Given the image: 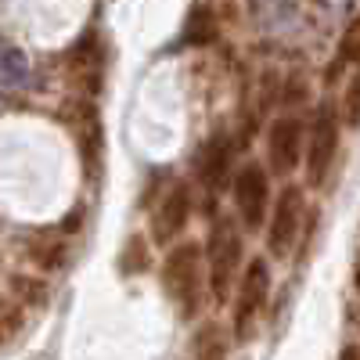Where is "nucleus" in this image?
<instances>
[{
    "label": "nucleus",
    "mask_w": 360,
    "mask_h": 360,
    "mask_svg": "<svg viewBox=\"0 0 360 360\" xmlns=\"http://www.w3.org/2000/svg\"><path fill=\"white\" fill-rule=\"evenodd\" d=\"M25 256L33 259L44 274H54V270H62L65 259H69V242L62 234L54 231H40V234H29L25 242Z\"/></svg>",
    "instance_id": "9d476101"
},
{
    "label": "nucleus",
    "mask_w": 360,
    "mask_h": 360,
    "mask_svg": "<svg viewBox=\"0 0 360 360\" xmlns=\"http://www.w3.org/2000/svg\"><path fill=\"white\" fill-rule=\"evenodd\" d=\"M191 353L195 356H209V360H220V356H227L231 353V339H227V328H220V324H202L198 332H195V339H191Z\"/></svg>",
    "instance_id": "9b49d317"
},
{
    "label": "nucleus",
    "mask_w": 360,
    "mask_h": 360,
    "mask_svg": "<svg viewBox=\"0 0 360 360\" xmlns=\"http://www.w3.org/2000/svg\"><path fill=\"white\" fill-rule=\"evenodd\" d=\"M213 40H217V18H213V11H209V8H195L188 15V25H184V44L205 47Z\"/></svg>",
    "instance_id": "f8f14e48"
},
{
    "label": "nucleus",
    "mask_w": 360,
    "mask_h": 360,
    "mask_svg": "<svg viewBox=\"0 0 360 360\" xmlns=\"http://www.w3.org/2000/svg\"><path fill=\"white\" fill-rule=\"evenodd\" d=\"M307 217V198L299 184H285V191L270 205V220H266V249L270 256H288L299 231H303Z\"/></svg>",
    "instance_id": "0eeeda50"
},
{
    "label": "nucleus",
    "mask_w": 360,
    "mask_h": 360,
    "mask_svg": "<svg viewBox=\"0 0 360 360\" xmlns=\"http://www.w3.org/2000/svg\"><path fill=\"white\" fill-rule=\"evenodd\" d=\"M191 188L184 184V180H176V184L166 188V195L159 198L155 213H152V234L159 245H173V238H180V231L188 227L191 220Z\"/></svg>",
    "instance_id": "6e6552de"
},
{
    "label": "nucleus",
    "mask_w": 360,
    "mask_h": 360,
    "mask_svg": "<svg viewBox=\"0 0 360 360\" xmlns=\"http://www.w3.org/2000/svg\"><path fill=\"white\" fill-rule=\"evenodd\" d=\"M227 169H231V141L224 134H217L198 152V180L209 191H220L227 184Z\"/></svg>",
    "instance_id": "1a4fd4ad"
},
{
    "label": "nucleus",
    "mask_w": 360,
    "mask_h": 360,
    "mask_svg": "<svg viewBox=\"0 0 360 360\" xmlns=\"http://www.w3.org/2000/svg\"><path fill=\"white\" fill-rule=\"evenodd\" d=\"M11 299H18L22 307H40L44 299H47V285L44 281H37V278H11Z\"/></svg>",
    "instance_id": "4468645a"
},
{
    "label": "nucleus",
    "mask_w": 360,
    "mask_h": 360,
    "mask_svg": "<svg viewBox=\"0 0 360 360\" xmlns=\"http://www.w3.org/2000/svg\"><path fill=\"white\" fill-rule=\"evenodd\" d=\"M202 285H209L205 245H198V242L169 245V252L162 259V288L184 321H191L202 307Z\"/></svg>",
    "instance_id": "f257e3e1"
},
{
    "label": "nucleus",
    "mask_w": 360,
    "mask_h": 360,
    "mask_svg": "<svg viewBox=\"0 0 360 360\" xmlns=\"http://www.w3.org/2000/svg\"><path fill=\"white\" fill-rule=\"evenodd\" d=\"M270 299V263L263 256L249 259L242 278H238V288H234V310H231V324H234V335L238 342H249L252 332H256V317L263 314Z\"/></svg>",
    "instance_id": "20e7f679"
},
{
    "label": "nucleus",
    "mask_w": 360,
    "mask_h": 360,
    "mask_svg": "<svg viewBox=\"0 0 360 360\" xmlns=\"http://www.w3.org/2000/svg\"><path fill=\"white\" fill-rule=\"evenodd\" d=\"M342 112L332 101H321L314 112V123H310V141H307V180L314 188H321L328 173L335 166L339 155V137H342Z\"/></svg>",
    "instance_id": "7ed1b4c3"
},
{
    "label": "nucleus",
    "mask_w": 360,
    "mask_h": 360,
    "mask_svg": "<svg viewBox=\"0 0 360 360\" xmlns=\"http://www.w3.org/2000/svg\"><path fill=\"white\" fill-rule=\"evenodd\" d=\"M360 62V15L349 18V25L342 29V40H339V58H335V65H356Z\"/></svg>",
    "instance_id": "2eb2a0df"
},
{
    "label": "nucleus",
    "mask_w": 360,
    "mask_h": 360,
    "mask_svg": "<svg viewBox=\"0 0 360 360\" xmlns=\"http://www.w3.org/2000/svg\"><path fill=\"white\" fill-rule=\"evenodd\" d=\"M342 119H346V127H360V69L349 76L346 83V94H342Z\"/></svg>",
    "instance_id": "dca6fc26"
},
{
    "label": "nucleus",
    "mask_w": 360,
    "mask_h": 360,
    "mask_svg": "<svg viewBox=\"0 0 360 360\" xmlns=\"http://www.w3.org/2000/svg\"><path fill=\"white\" fill-rule=\"evenodd\" d=\"M148 263H152V252H148V242L144 238H130V242L123 245V256H119V270H123L127 278L141 274V270H148Z\"/></svg>",
    "instance_id": "ddd939ff"
},
{
    "label": "nucleus",
    "mask_w": 360,
    "mask_h": 360,
    "mask_svg": "<svg viewBox=\"0 0 360 360\" xmlns=\"http://www.w3.org/2000/svg\"><path fill=\"white\" fill-rule=\"evenodd\" d=\"M342 353H346V356H360V346H346Z\"/></svg>",
    "instance_id": "a211bd4d"
},
{
    "label": "nucleus",
    "mask_w": 360,
    "mask_h": 360,
    "mask_svg": "<svg viewBox=\"0 0 360 360\" xmlns=\"http://www.w3.org/2000/svg\"><path fill=\"white\" fill-rule=\"evenodd\" d=\"M29 76V62H25V54L22 51H15V47H8L4 51V83L8 86H15V83H22Z\"/></svg>",
    "instance_id": "f3484780"
},
{
    "label": "nucleus",
    "mask_w": 360,
    "mask_h": 360,
    "mask_svg": "<svg viewBox=\"0 0 360 360\" xmlns=\"http://www.w3.org/2000/svg\"><path fill=\"white\" fill-rule=\"evenodd\" d=\"M205 266H209V295L217 307H227L231 292L242 278V231L231 217H217L205 238Z\"/></svg>",
    "instance_id": "f03ea898"
},
{
    "label": "nucleus",
    "mask_w": 360,
    "mask_h": 360,
    "mask_svg": "<svg viewBox=\"0 0 360 360\" xmlns=\"http://www.w3.org/2000/svg\"><path fill=\"white\" fill-rule=\"evenodd\" d=\"M310 130L299 115H278L266 130V166L274 176H288L307 159Z\"/></svg>",
    "instance_id": "423d86ee"
},
{
    "label": "nucleus",
    "mask_w": 360,
    "mask_h": 360,
    "mask_svg": "<svg viewBox=\"0 0 360 360\" xmlns=\"http://www.w3.org/2000/svg\"><path fill=\"white\" fill-rule=\"evenodd\" d=\"M234 213L245 231H259L270 220V173L259 162H242L231 180Z\"/></svg>",
    "instance_id": "39448f33"
}]
</instances>
